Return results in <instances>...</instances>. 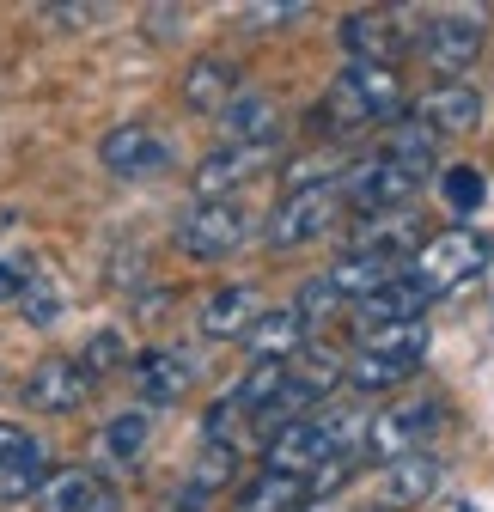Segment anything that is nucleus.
<instances>
[{
  "label": "nucleus",
  "instance_id": "nucleus-2",
  "mask_svg": "<svg viewBox=\"0 0 494 512\" xmlns=\"http://www.w3.org/2000/svg\"><path fill=\"white\" fill-rule=\"evenodd\" d=\"M427 177H434V141H427L409 116H397L391 135L366 159H348L336 183H342V208H354V214H391V208H409V196Z\"/></svg>",
  "mask_w": 494,
  "mask_h": 512
},
{
  "label": "nucleus",
  "instance_id": "nucleus-30",
  "mask_svg": "<svg viewBox=\"0 0 494 512\" xmlns=\"http://www.w3.org/2000/svg\"><path fill=\"white\" fill-rule=\"evenodd\" d=\"M25 281H31V275H25L19 263H7V256H0V299H19V293H25Z\"/></svg>",
  "mask_w": 494,
  "mask_h": 512
},
{
  "label": "nucleus",
  "instance_id": "nucleus-3",
  "mask_svg": "<svg viewBox=\"0 0 494 512\" xmlns=\"http://www.w3.org/2000/svg\"><path fill=\"white\" fill-rule=\"evenodd\" d=\"M488 232H476V226H452V232H434V238H421L409 256H403V281L421 293V305H434V299H446V293H458L464 281H476L482 269H488Z\"/></svg>",
  "mask_w": 494,
  "mask_h": 512
},
{
  "label": "nucleus",
  "instance_id": "nucleus-22",
  "mask_svg": "<svg viewBox=\"0 0 494 512\" xmlns=\"http://www.w3.org/2000/svg\"><path fill=\"white\" fill-rule=\"evenodd\" d=\"M263 317V293L251 287V281H232V287H220V293H208V305H202V336H214V342H238L244 330H251Z\"/></svg>",
  "mask_w": 494,
  "mask_h": 512
},
{
  "label": "nucleus",
  "instance_id": "nucleus-26",
  "mask_svg": "<svg viewBox=\"0 0 494 512\" xmlns=\"http://www.w3.org/2000/svg\"><path fill=\"white\" fill-rule=\"evenodd\" d=\"M238 476V452L226 439H202V458H196V476H190V494H214Z\"/></svg>",
  "mask_w": 494,
  "mask_h": 512
},
{
  "label": "nucleus",
  "instance_id": "nucleus-32",
  "mask_svg": "<svg viewBox=\"0 0 494 512\" xmlns=\"http://www.w3.org/2000/svg\"><path fill=\"white\" fill-rule=\"evenodd\" d=\"M299 512H318V500H312V506H299Z\"/></svg>",
  "mask_w": 494,
  "mask_h": 512
},
{
  "label": "nucleus",
  "instance_id": "nucleus-1",
  "mask_svg": "<svg viewBox=\"0 0 494 512\" xmlns=\"http://www.w3.org/2000/svg\"><path fill=\"white\" fill-rule=\"evenodd\" d=\"M366 415L360 403H324L305 421H293L287 433L269 439V470H287V476H305L312 494L324 500V488H336L354 464H360V445H366Z\"/></svg>",
  "mask_w": 494,
  "mask_h": 512
},
{
  "label": "nucleus",
  "instance_id": "nucleus-7",
  "mask_svg": "<svg viewBox=\"0 0 494 512\" xmlns=\"http://www.w3.org/2000/svg\"><path fill=\"white\" fill-rule=\"evenodd\" d=\"M421 13L415 7H360L342 19V49L360 68H397V55L421 43Z\"/></svg>",
  "mask_w": 494,
  "mask_h": 512
},
{
  "label": "nucleus",
  "instance_id": "nucleus-20",
  "mask_svg": "<svg viewBox=\"0 0 494 512\" xmlns=\"http://www.w3.org/2000/svg\"><path fill=\"white\" fill-rule=\"evenodd\" d=\"M312 482L305 476H287V470H257V476H244V488L232 494V512H299V506H312Z\"/></svg>",
  "mask_w": 494,
  "mask_h": 512
},
{
  "label": "nucleus",
  "instance_id": "nucleus-24",
  "mask_svg": "<svg viewBox=\"0 0 494 512\" xmlns=\"http://www.w3.org/2000/svg\"><path fill=\"white\" fill-rule=\"evenodd\" d=\"M440 458H421V452H409V458H391L385 464V476H379V500L397 512V506H421L427 494L440 488Z\"/></svg>",
  "mask_w": 494,
  "mask_h": 512
},
{
  "label": "nucleus",
  "instance_id": "nucleus-27",
  "mask_svg": "<svg viewBox=\"0 0 494 512\" xmlns=\"http://www.w3.org/2000/svg\"><path fill=\"white\" fill-rule=\"evenodd\" d=\"M440 196H446L452 214H476V208L488 202V177H482L476 165H452V171L440 177Z\"/></svg>",
  "mask_w": 494,
  "mask_h": 512
},
{
  "label": "nucleus",
  "instance_id": "nucleus-17",
  "mask_svg": "<svg viewBox=\"0 0 494 512\" xmlns=\"http://www.w3.org/2000/svg\"><path fill=\"white\" fill-rule=\"evenodd\" d=\"M129 378H135L141 403H153V409H171V403H183V397H190V378H196V366H190V354H177V348H147V354H135V360H129Z\"/></svg>",
  "mask_w": 494,
  "mask_h": 512
},
{
  "label": "nucleus",
  "instance_id": "nucleus-29",
  "mask_svg": "<svg viewBox=\"0 0 494 512\" xmlns=\"http://www.w3.org/2000/svg\"><path fill=\"white\" fill-rule=\"evenodd\" d=\"M13 305H19V311L31 317L37 330H49V324H55V311H61V299H55V287H49L43 275H31V281H25V293H19Z\"/></svg>",
  "mask_w": 494,
  "mask_h": 512
},
{
  "label": "nucleus",
  "instance_id": "nucleus-31",
  "mask_svg": "<svg viewBox=\"0 0 494 512\" xmlns=\"http://www.w3.org/2000/svg\"><path fill=\"white\" fill-rule=\"evenodd\" d=\"M305 7H251L244 13V25H287V19H299Z\"/></svg>",
  "mask_w": 494,
  "mask_h": 512
},
{
  "label": "nucleus",
  "instance_id": "nucleus-33",
  "mask_svg": "<svg viewBox=\"0 0 494 512\" xmlns=\"http://www.w3.org/2000/svg\"><path fill=\"white\" fill-rule=\"evenodd\" d=\"M464 512H470V506H464Z\"/></svg>",
  "mask_w": 494,
  "mask_h": 512
},
{
  "label": "nucleus",
  "instance_id": "nucleus-9",
  "mask_svg": "<svg viewBox=\"0 0 494 512\" xmlns=\"http://www.w3.org/2000/svg\"><path fill=\"white\" fill-rule=\"evenodd\" d=\"M446 421V409L427 397V403H403V409H391V415H379L373 427H366V445H360V464L373 458V464H391V458H409V452H421V439L434 433Z\"/></svg>",
  "mask_w": 494,
  "mask_h": 512
},
{
  "label": "nucleus",
  "instance_id": "nucleus-16",
  "mask_svg": "<svg viewBox=\"0 0 494 512\" xmlns=\"http://www.w3.org/2000/svg\"><path fill=\"white\" fill-rule=\"evenodd\" d=\"M43 476H49L43 439H37L31 427L0 421V500H31Z\"/></svg>",
  "mask_w": 494,
  "mask_h": 512
},
{
  "label": "nucleus",
  "instance_id": "nucleus-10",
  "mask_svg": "<svg viewBox=\"0 0 494 512\" xmlns=\"http://www.w3.org/2000/svg\"><path fill=\"white\" fill-rule=\"evenodd\" d=\"M19 397H25L37 415H74V409L92 397V378H86V366H80L74 354H49V360H37V366L25 372Z\"/></svg>",
  "mask_w": 494,
  "mask_h": 512
},
{
  "label": "nucleus",
  "instance_id": "nucleus-11",
  "mask_svg": "<svg viewBox=\"0 0 494 512\" xmlns=\"http://www.w3.org/2000/svg\"><path fill=\"white\" fill-rule=\"evenodd\" d=\"M427 141H458V135H470V128L482 122V92L470 86V80H446V86H434L415 110H403Z\"/></svg>",
  "mask_w": 494,
  "mask_h": 512
},
{
  "label": "nucleus",
  "instance_id": "nucleus-12",
  "mask_svg": "<svg viewBox=\"0 0 494 512\" xmlns=\"http://www.w3.org/2000/svg\"><path fill=\"white\" fill-rule=\"evenodd\" d=\"M37 512H122V494L110 488V476L86 470V464H68V470H49L31 494Z\"/></svg>",
  "mask_w": 494,
  "mask_h": 512
},
{
  "label": "nucleus",
  "instance_id": "nucleus-13",
  "mask_svg": "<svg viewBox=\"0 0 494 512\" xmlns=\"http://www.w3.org/2000/svg\"><path fill=\"white\" fill-rule=\"evenodd\" d=\"M421 61L434 74H446V80H464L470 74V61H476V49H482V19H470V13H440V19H427L421 25Z\"/></svg>",
  "mask_w": 494,
  "mask_h": 512
},
{
  "label": "nucleus",
  "instance_id": "nucleus-19",
  "mask_svg": "<svg viewBox=\"0 0 494 512\" xmlns=\"http://www.w3.org/2000/svg\"><path fill=\"white\" fill-rule=\"evenodd\" d=\"M281 141V110L263 92H238L220 110V147H269Z\"/></svg>",
  "mask_w": 494,
  "mask_h": 512
},
{
  "label": "nucleus",
  "instance_id": "nucleus-28",
  "mask_svg": "<svg viewBox=\"0 0 494 512\" xmlns=\"http://www.w3.org/2000/svg\"><path fill=\"white\" fill-rule=\"evenodd\" d=\"M80 366H86V378L98 384L104 372H116V366H129V342H122V330H98L92 342H86V354H74Z\"/></svg>",
  "mask_w": 494,
  "mask_h": 512
},
{
  "label": "nucleus",
  "instance_id": "nucleus-8",
  "mask_svg": "<svg viewBox=\"0 0 494 512\" xmlns=\"http://www.w3.org/2000/svg\"><path fill=\"white\" fill-rule=\"evenodd\" d=\"M244 232H251V220H244L238 202H196L171 226V244L190 256V263H220V256H232L244 244Z\"/></svg>",
  "mask_w": 494,
  "mask_h": 512
},
{
  "label": "nucleus",
  "instance_id": "nucleus-4",
  "mask_svg": "<svg viewBox=\"0 0 494 512\" xmlns=\"http://www.w3.org/2000/svg\"><path fill=\"white\" fill-rule=\"evenodd\" d=\"M427 317H415V324H385L373 336H360V348L342 360V378L354 384L360 397H379V391H397V384H409L427 360Z\"/></svg>",
  "mask_w": 494,
  "mask_h": 512
},
{
  "label": "nucleus",
  "instance_id": "nucleus-6",
  "mask_svg": "<svg viewBox=\"0 0 494 512\" xmlns=\"http://www.w3.org/2000/svg\"><path fill=\"white\" fill-rule=\"evenodd\" d=\"M336 214H342V183H336V177H305V183H293L287 196L275 202L263 244H269L275 256L305 250V244H318V238L336 226Z\"/></svg>",
  "mask_w": 494,
  "mask_h": 512
},
{
  "label": "nucleus",
  "instance_id": "nucleus-23",
  "mask_svg": "<svg viewBox=\"0 0 494 512\" xmlns=\"http://www.w3.org/2000/svg\"><path fill=\"white\" fill-rule=\"evenodd\" d=\"M397 269H403V256H385V250H348L342 263L324 275V287H330L336 299H354V305H360L366 293H379Z\"/></svg>",
  "mask_w": 494,
  "mask_h": 512
},
{
  "label": "nucleus",
  "instance_id": "nucleus-21",
  "mask_svg": "<svg viewBox=\"0 0 494 512\" xmlns=\"http://www.w3.org/2000/svg\"><path fill=\"white\" fill-rule=\"evenodd\" d=\"M305 342H312V330L299 324V311H293V305H275V311L263 305V317L238 336V348L251 354V360H293Z\"/></svg>",
  "mask_w": 494,
  "mask_h": 512
},
{
  "label": "nucleus",
  "instance_id": "nucleus-14",
  "mask_svg": "<svg viewBox=\"0 0 494 512\" xmlns=\"http://www.w3.org/2000/svg\"><path fill=\"white\" fill-rule=\"evenodd\" d=\"M98 159H104L110 177H129V183L171 171V147H165V135H153L147 122H122V128H110V135L98 141Z\"/></svg>",
  "mask_w": 494,
  "mask_h": 512
},
{
  "label": "nucleus",
  "instance_id": "nucleus-15",
  "mask_svg": "<svg viewBox=\"0 0 494 512\" xmlns=\"http://www.w3.org/2000/svg\"><path fill=\"white\" fill-rule=\"evenodd\" d=\"M269 165H281V141H269V147H214L196 165V196L202 202H226L232 189H244L251 177H263Z\"/></svg>",
  "mask_w": 494,
  "mask_h": 512
},
{
  "label": "nucleus",
  "instance_id": "nucleus-5",
  "mask_svg": "<svg viewBox=\"0 0 494 512\" xmlns=\"http://www.w3.org/2000/svg\"><path fill=\"white\" fill-rule=\"evenodd\" d=\"M397 116H403L397 68H360V61H348V68L336 74V86H330V98H324V122L336 128V135H360V128L397 122Z\"/></svg>",
  "mask_w": 494,
  "mask_h": 512
},
{
  "label": "nucleus",
  "instance_id": "nucleus-25",
  "mask_svg": "<svg viewBox=\"0 0 494 512\" xmlns=\"http://www.w3.org/2000/svg\"><path fill=\"white\" fill-rule=\"evenodd\" d=\"M147 439H153V421H147V409L110 415V421H104V433H98V458H104L110 470H129V464H141Z\"/></svg>",
  "mask_w": 494,
  "mask_h": 512
},
{
  "label": "nucleus",
  "instance_id": "nucleus-18",
  "mask_svg": "<svg viewBox=\"0 0 494 512\" xmlns=\"http://www.w3.org/2000/svg\"><path fill=\"white\" fill-rule=\"evenodd\" d=\"M238 92H244L238 86V61H226V55H196L190 68H183V104L196 116H220Z\"/></svg>",
  "mask_w": 494,
  "mask_h": 512
}]
</instances>
